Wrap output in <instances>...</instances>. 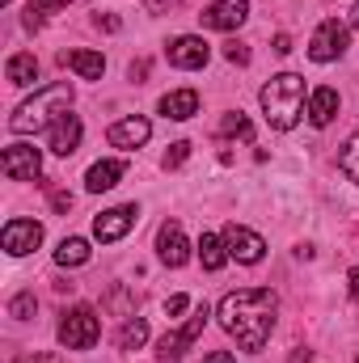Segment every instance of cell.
<instances>
[{
	"instance_id": "obj_1",
	"label": "cell",
	"mask_w": 359,
	"mask_h": 363,
	"mask_svg": "<svg viewBox=\"0 0 359 363\" xmlns=\"http://www.w3.org/2000/svg\"><path fill=\"white\" fill-rule=\"evenodd\" d=\"M275 313H279V296L270 287H241V291H228L216 308L220 325L237 338L241 351L258 355L267 347L270 330H275Z\"/></svg>"
},
{
	"instance_id": "obj_2",
	"label": "cell",
	"mask_w": 359,
	"mask_h": 363,
	"mask_svg": "<svg viewBox=\"0 0 359 363\" xmlns=\"http://www.w3.org/2000/svg\"><path fill=\"white\" fill-rule=\"evenodd\" d=\"M68 101H72V85H68V81L47 85V89H38L30 101H21V106L13 110L9 131H13V135H38V131H47V127L68 110Z\"/></svg>"
},
{
	"instance_id": "obj_3",
	"label": "cell",
	"mask_w": 359,
	"mask_h": 363,
	"mask_svg": "<svg viewBox=\"0 0 359 363\" xmlns=\"http://www.w3.org/2000/svg\"><path fill=\"white\" fill-rule=\"evenodd\" d=\"M258 101H263L267 123L275 131H292L304 114V81L296 72H279V77H270V85H263Z\"/></svg>"
},
{
	"instance_id": "obj_4",
	"label": "cell",
	"mask_w": 359,
	"mask_h": 363,
	"mask_svg": "<svg viewBox=\"0 0 359 363\" xmlns=\"http://www.w3.org/2000/svg\"><path fill=\"white\" fill-rule=\"evenodd\" d=\"M97 338H101L97 313H93L89 304H72V308L64 313V321H60V342H64V351H89Z\"/></svg>"
},
{
	"instance_id": "obj_5",
	"label": "cell",
	"mask_w": 359,
	"mask_h": 363,
	"mask_svg": "<svg viewBox=\"0 0 359 363\" xmlns=\"http://www.w3.org/2000/svg\"><path fill=\"white\" fill-rule=\"evenodd\" d=\"M207 317H211V308L207 304H194V313H190V321L174 330V334H165L161 342H157V359L161 363H182V355L194 347V338L203 334V325H207Z\"/></svg>"
},
{
	"instance_id": "obj_6",
	"label": "cell",
	"mask_w": 359,
	"mask_h": 363,
	"mask_svg": "<svg viewBox=\"0 0 359 363\" xmlns=\"http://www.w3.org/2000/svg\"><path fill=\"white\" fill-rule=\"evenodd\" d=\"M343 51H347V26H343L338 17L321 21L317 34H313V43H309V60H313V64H334Z\"/></svg>"
},
{
	"instance_id": "obj_7",
	"label": "cell",
	"mask_w": 359,
	"mask_h": 363,
	"mask_svg": "<svg viewBox=\"0 0 359 363\" xmlns=\"http://www.w3.org/2000/svg\"><path fill=\"white\" fill-rule=\"evenodd\" d=\"M224 245H228V258H237L241 267H258L263 254H267V241L254 228H245V224H228L224 228Z\"/></svg>"
},
{
	"instance_id": "obj_8",
	"label": "cell",
	"mask_w": 359,
	"mask_h": 363,
	"mask_svg": "<svg viewBox=\"0 0 359 363\" xmlns=\"http://www.w3.org/2000/svg\"><path fill=\"white\" fill-rule=\"evenodd\" d=\"M0 169H4V178H13V182H38V174H43V152L34 144H13L0 157Z\"/></svg>"
},
{
	"instance_id": "obj_9",
	"label": "cell",
	"mask_w": 359,
	"mask_h": 363,
	"mask_svg": "<svg viewBox=\"0 0 359 363\" xmlns=\"http://www.w3.org/2000/svg\"><path fill=\"white\" fill-rule=\"evenodd\" d=\"M136 220H140V207H136V203H127V207H110V211H101V216L93 220V237H97L101 245L123 241V237L136 228Z\"/></svg>"
},
{
	"instance_id": "obj_10",
	"label": "cell",
	"mask_w": 359,
	"mask_h": 363,
	"mask_svg": "<svg viewBox=\"0 0 359 363\" xmlns=\"http://www.w3.org/2000/svg\"><path fill=\"white\" fill-rule=\"evenodd\" d=\"M0 241H4V250L13 258H26V254H34L43 245V224L38 220H9L4 233H0Z\"/></svg>"
},
{
	"instance_id": "obj_11",
	"label": "cell",
	"mask_w": 359,
	"mask_h": 363,
	"mask_svg": "<svg viewBox=\"0 0 359 363\" xmlns=\"http://www.w3.org/2000/svg\"><path fill=\"white\" fill-rule=\"evenodd\" d=\"M81 135H85V127H81V118L77 114H60L51 127H47V148L55 152V157H72L77 148H81Z\"/></svg>"
},
{
	"instance_id": "obj_12",
	"label": "cell",
	"mask_w": 359,
	"mask_h": 363,
	"mask_svg": "<svg viewBox=\"0 0 359 363\" xmlns=\"http://www.w3.org/2000/svg\"><path fill=\"white\" fill-rule=\"evenodd\" d=\"M203 17V26L207 30H237V26H245V17H250V0H216L211 9H203L199 13Z\"/></svg>"
},
{
	"instance_id": "obj_13",
	"label": "cell",
	"mask_w": 359,
	"mask_h": 363,
	"mask_svg": "<svg viewBox=\"0 0 359 363\" xmlns=\"http://www.w3.org/2000/svg\"><path fill=\"white\" fill-rule=\"evenodd\" d=\"M157 254L165 267H186L190 262V245H186V233H182L178 220H165L161 233H157Z\"/></svg>"
},
{
	"instance_id": "obj_14",
	"label": "cell",
	"mask_w": 359,
	"mask_h": 363,
	"mask_svg": "<svg viewBox=\"0 0 359 363\" xmlns=\"http://www.w3.org/2000/svg\"><path fill=\"white\" fill-rule=\"evenodd\" d=\"M165 55H170V64L174 68H203L207 64V55H211V47L199 38V34H182V38H174L170 47H165Z\"/></svg>"
},
{
	"instance_id": "obj_15",
	"label": "cell",
	"mask_w": 359,
	"mask_h": 363,
	"mask_svg": "<svg viewBox=\"0 0 359 363\" xmlns=\"http://www.w3.org/2000/svg\"><path fill=\"white\" fill-rule=\"evenodd\" d=\"M148 135H153V123L148 118H140V114H131V118H118V123H110V131H106V140L114 144V148H140V144H148Z\"/></svg>"
},
{
	"instance_id": "obj_16",
	"label": "cell",
	"mask_w": 359,
	"mask_h": 363,
	"mask_svg": "<svg viewBox=\"0 0 359 363\" xmlns=\"http://www.w3.org/2000/svg\"><path fill=\"white\" fill-rule=\"evenodd\" d=\"M60 64L72 68L81 81H101V72H106V60L97 51H60Z\"/></svg>"
},
{
	"instance_id": "obj_17",
	"label": "cell",
	"mask_w": 359,
	"mask_h": 363,
	"mask_svg": "<svg viewBox=\"0 0 359 363\" xmlns=\"http://www.w3.org/2000/svg\"><path fill=\"white\" fill-rule=\"evenodd\" d=\"M334 114H338V89H330V85L313 89V97H309V123L313 127H330Z\"/></svg>"
},
{
	"instance_id": "obj_18",
	"label": "cell",
	"mask_w": 359,
	"mask_h": 363,
	"mask_svg": "<svg viewBox=\"0 0 359 363\" xmlns=\"http://www.w3.org/2000/svg\"><path fill=\"white\" fill-rule=\"evenodd\" d=\"M123 174H127V165H123V161H93L89 174H85V186H89L93 194H101V190H114Z\"/></svg>"
},
{
	"instance_id": "obj_19",
	"label": "cell",
	"mask_w": 359,
	"mask_h": 363,
	"mask_svg": "<svg viewBox=\"0 0 359 363\" xmlns=\"http://www.w3.org/2000/svg\"><path fill=\"white\" fill-rule=\"evenodd\" d=\"M161 114H165V118H178V123L194 118V114H199V93L194 89L165 93V97H161Z\"/></svg>"
},
{
	"instance_id": "obj_20",
	"label": "cell",
	"mask_w": 359,
	"mask_h": 363,
	"mask_svg": "<svg viewBox=\"0 0 359 363\" xmlns=\"http://www.w3.org/2000/svg\"><path fill=\"white\" fill-rule=\"evenodd\" d=\"M199 258H203V271H224V262H228V245H224V237L203 233V237H199Z\"/></svg>"
},
{
	"instance_id": "obj_21",
	"label": "cell",
	"mask_w": 359,
	"mask_h": 363,
	"mask_svg": "<svg viewBox=\"0 0 359 363\" xmlns=\"http://www.w3.org/2000/svg\"><path fill=\"white\" fill-rule=\"evenodd\" d=\"M4 77H9L13 85H21V89H26V85H34V81H38V60H34L30 51H17V55L9 60Z\"/></svg>"
},
{
	"instance_id": "obj_22",
	"label": "cell",
	"mask_w": 359,
	"mask_h": 363,
	"mask_svg": "<svg viewBox=\"0 0 359 363\" xmlns=\"http://www.w3.org/2000/svg\"><path fill=\"white\" fill-rule=\"evenodd\" d=\"M89 258H93V250H89L85 237H64L60 250H55V262H60V267H85Z\"/></svg>"
},
{
	"instance_id": "obj_23",
	"label": "cell",
	"mask_w": 359,
	"mask_h": 363,
	"mask_svg": "<svg viewBox=\"0 0 359 363\" xmlns=\"http://www.w3.org/2000/svg\"><path fill=\"white\" fill-rule=\"evenodd\" d=\"M148 342V321L144 317H131L123 330H118V351H140Z\"/></svg>"
},
{
	"instance_id": "obj_24",
	"label": "cell",
	"mask_w": 359,
	"mask_h": 363,
	"mask_svg": "<svg viewBox=\"0 0 359 363\" xmlns=\"http://www.w3.org/2000/svg\"><path fill=\"white\" fill-rule=\"evenodd\" d=\"M338 165H343V174H347V178L359 186V135H351V140H347V148H343Z\"/></svg>"
},
{
	"instance_id": "obj_25",
	"label": "cell",
	"mask_w": 359,
	"mask_h": 363,
	"mask_svg": "<svg viewBox=\"0 0 359 363\" xmlns=\"http://www.w3.org/2000/svg\"><path fill=\"white\" fill-rule=\"evenodd\" d=\"M220 135H241V140H250V135H254V127H250V118L237 110V114H224V123H220Z\"/></svg>"
},
{
	"instance_id": "obj_26",
	"label": "cell",
	"mask_w": 359,
	"mask_h": 363,
	"mask_svg": "<svg viewBox=\"0 0 359 363\" xmlns=\"http://www.w3.org/2000/svg\"><path fill=\"white\" fill-rule=\"evenodd\" d=\"M34 308H38V300H34V291H21L13 304H9V313L17 317V321H30L34 317Z\"/></svg>"
},
{
	"instance_id": "obj_27",
	"label": "cell",
	"mask_w": 359,
	"mask_h": 363,
	"mask_svg": "<svg viewBox=\"0 0 359 363\" xmlns=\"http://www.w3.org/2000/svg\"><path fill=\"white\" fill-rule=\"evenodd\" d=\"M190 157V144L186 140H178V144H170V152H165V169H178L182 161Z\"/></svg>"
},
{
	"instance_id": "obj_28",
	"label": "cell",
	"mask_w": 359,
	"mask_h": 363,
	"mask_svg": "<svg viewBox=\"0 0 359 363\" xmlns=\"http://www.w3.org/2000/svg\"><path fill=\"white\" fill-rule=\"evenodd\" d=\"M224 60H228V64H250V47H245V43H228V47H224Z\"/></svg>"
},
{
	"instance_id": "obj_29",
	"label": "cell",
	"mask_w": 359,
	"mask_h": 363,
	"mask_svg": "<svg viewBox=\"0 0 359 363\" xmlns=\"http://www.w3.org/2000/svg\"><path fill=\"white\" fill-rule=\"evenodd\" d=\"M186 308H190L186 296H170V300H165V317H178V313H186Z\"/></svg>"
},
{
	"instance_id": "obj_30",
	"label": "cell",
	"mask_w": 359,
	"mask_h": 363,
	"mask_svg": "<svg viewBox=\"0 0 359 363\" xmlns=\"http://www.w3.org/2000/svg\"><path fill=\"white\" fill-rule=\"evenodd\" d=\"M68 0H30V9H38V13H55V9H64Z\"/></svg>"
},
{
	"instance_id": "obj_31",
	"label": "cell",
	"mask_w": 359,
	"mask_h": 363,
	"mask_svg": "<svg viewBox=\"0 0 359 363\" xmlns=\"http://www.w3.org/2000/svg\"><path fill=\"white\" fill-rule=\"evenodd\" d=\"M17 363H64L60 355H43V351H34V355H21Z\"/></svg>"
},
{
	"instance_id": "obj_32",
	"label": "cell",
	"mask_w": 359,
	"mask_h": 363,
	"mask_svg": "<svg viewBox=\"0 0 359 363\" xmlns=\"http://www.w3.org/2000/svg\"><path fill=\"white\" fill-rule=\"evenodd\" d=\"M51 203H55V211H68V207H72V194H64V190H55V194H51Z\"/></svg>"
},
{
	"instance_id": "obj_33",
	"label": "cell",
	"mask_w": 359,
	"mask_h": 363,
	"mask_svg": "<svg viewBox=\"0 0 359 363\" xmlns=\"http://www.w3.org/2000/svg\"><path fill=\"white\" fill-rule=\"evenodd\" d=\"M287 363H313V351H309V347H296V351L287 355Z\"/></svg>"
},
{
	"instance_id": "obj_34",
	"label": "cell",
	"mask_w": 359,
	"mask_h": 363,
	"mask_svg": "<svg viewBox=\"0 0 359 363\" xmlns=\"http://www.w3.org/2000/svg\"><path fill=\"white\" fill-rule=\"evenodd\" d=\"M203 363H237V355H233V351H211Z\"/></svg>"
},
{
	"instance_id": "obj_35",
	"label": "cell",
	"mask_w": 359,
	"mask_h": 363,
	"mask_svg": "<svg viewBox=\"0 0 359 363\" xmlns=\"http://www.w3.org/2000/svg\"><path fill=\"white\" fill-rule=\"evenodd\" d=\"M275 51H279V55H287V51H292V38H287V34H279V38H275Z\"/></svg>"
},
{
	"instance_id": "obj_36",
	"label": "cell",
	"mask_w": 359,
	"mask_h": 363,
	"mask_svg": "<svg viewBox=\"0 0 359 363\" xmlns=\"http://www.w3.org/2000/svg\"><path fill=\"white\" fill-rule=\"evenodd\" d=\"M144 77H148V64H144V60H140V64H131V81H144Z\"/></svg>"
},
{
	"instance_id": "obj_37",
	"label": "cell",
	"mask_w": 359,
	"mask_h": 363,
	"mask_svg": "<svg viewBox=\"0 0 359 363\" xmlns=\"http://www.w3.org/2000/svg\"><path fill=\"white\" fill-rule=\"evenodd\" d=\"M97 26H101V30H110V34H114V30H118V17H97Z\"/></svg>"
},
{
	"instance_id": "obj_38",
	"label": "cell",
	"mask_w": 359,
	"mask_h": 363,
	"mask_svg": "<svg viewBox=\"0 0 359 363\" xmlns=\"http://www.w3.org/2000/svg\"><path fill=\"white\" fill-rule=\"evenodd\" d=\"M351 296H355V304H359V267L351 271Z\"/></svg>"
},
{
	"instance_id": "obj_39",
	"label": "cell",
	"mask_w": 359,
	"mask_h": 363,
	"mask_svg": "<svg viewBox=\"0 0 359 363\" xmlns=\"http://www.w3.org/2000/svg\"><path fill=\"white\" fill-rule=\"evenodd\" d=\"M351 30H359V4H355V13H351Z\"/></svg>"
},
{
	"instance_id": "obj_40",
	"label": "cell",
	"mask_w": 359,
	"mask_h": 363,
	"mask_svg": "<svg viewBox=\"0 0 359 363\" xmlns=\"http://www.w3.org/2000/svg\"><path fill=\"white\" fill-rule=\"evenodd\" d=\"M355 363H359V359H355Z\"/></svg>"
}]
</instances>
